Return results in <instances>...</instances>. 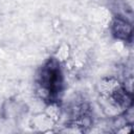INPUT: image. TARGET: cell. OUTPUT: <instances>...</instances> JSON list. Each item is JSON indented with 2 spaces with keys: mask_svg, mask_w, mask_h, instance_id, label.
Listing matches in <instances>:
<instances>
[{
  "mask_svg": "<svg viewBox=\"0 0 134 134\" xmlns=\"http://www.w3.org/2000/svg\"><path fill=\"white\" fill-rule=\"evenodd\" d=\"M121 88L119 82L113 77L104 79L98 84V91L102 97H109Z\"/></svg>",
  "mask_w": 134,
  "mask_h": 134,
  "instance_id": "1",
  "label": "cell"
},
{
  "mask_svg": "<svg viewBox=\"0 0 134 134\" xmlns=\"http://www.w3.org/2000/svg\"><path fill=\"white\" fill-rule=\"evenodd\" d=\"M113 29H114L115 35L121 39H127L128 37L131 36V32H132V28L130 24H128L124 20H116L114 22Z\"/></svg>",
  "mask_w": 134,
  "mask_h": 134,
  "instance_id": "2",
  "label": "cell"
},
{
  "mask_svg": "<svg viewBox=\"0 0 134 134\" xmlns=\"http://www.w3.org/2000/svg\"><path fill=\"white\" fill-rule=\"evenodd\" d=\"M51 120L53 121H57L59 119V116H60V108L54 105V104H51L49 105L47 108H46V113H45Z\"/></svg>",
  "mask_w": 134,
  "mask_h": 134,
  "instance_id": "3",
  "label": "cell"
},
{
  "mask_svg": "<svg viewBox=\"0 0 134 134\" xmlns=\"http://www.w3.org/2000/svg\"><path fill=\"white\" fill-rule=\"evenodd\" d=\"M69 57V47L68 45H62L57 52V58L59 61H66Z\"/></svg>",
  "mask_w": 134,
  "mask_h": 134,
  "instance_id": "4",
  "label": "cell"
},
{
  "mask_svg": "<svg viewBox=\"0 0 134 134\" xmlns=\"http://www.w3.org/2000/svg\"><path fill=\"white\" fill-rule=\"evenodd\" d=\"M98 17H99V21H100V24L103 26H106L109 22H110V13L105 9V8H102L98 13Z\"/></svg>",
  "mask_w": 134,
  "mask_h": 134,
  "instance_id": "5",
  "label": "cell"
},
{
  "mask_svg": "<svg viewBox=\"0 0 134 134\" xmlns=\"http://www.w3.org/2000/svg\"><path fill=\"white\" fill-rule=\"evenodd\" d=\"M122 127V129H120V130H118L117 132L118 133H129V132H131V127L130 126H121Z\"/></svg>",
  "mask_w": 134,
  "mask_h": 134,
  "instance_id": "6",
  "label": "cell"
}]
</instances>
